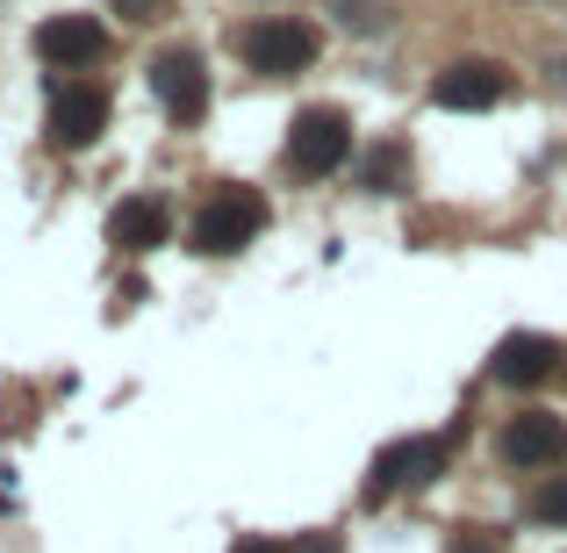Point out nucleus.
Masks as SVG:
<instances>
[{"instance_id": "16", "label": "nucleus", "mask_w": 567, "mask_h": 553, "mask_svg": "<svg viewBox=\"0 0 567 553\" xmlns=\"http://www.w3.org/2000/svg\"><path fill=\"white\" fill-rule=\"evenodd\" d=\"M237 553H274V546H266V540H245V546H237Z\"/></svg>"}, {"instance_id": "5", "label": "nucleus", "mask_w": 567, "mask_h": 553, "mask_svg": "<svg viewBox=\"0 0 567 553\" xmlns=\"http://www.w3.org/2000/svg\"><path fill=\"white\" fill-rule=\"evenodd\" d=\"M503 460L511 468H560L567 460V417H554V410H525V417H511L503 424Z\"/></svg>"}, {"instance_id": "6", "label": "nucleus", "mask_w": 567, "mask_h": 553, "mask_svg": "<svg viewBox=\"0 0 567 553\" xmlns=\"http://www.w3.org/2000/svg\"><path fill=\"white\" fill-rule=\"evenodd\" d=\"M503 94H511V72H503L496 58H460V65H445L439 80H431V101H439V109H496Z\"/></svg>"}, {"instance_id": "2", "label": "nucleus", "mask_w": 567, "mask_h": 553, "mask_svg": "<svg viewBox=\"0 0 567 553\" xmlns=\"http://www.w3.org/2000/svg\"><path fill=\"white\" fill-rule=\"evenodd\" d=\"M237 51H245L251 72H266V80H288V72L317 65V29L295 22V14H266V22H251L245 37H237Z\"/></svg>"}, {"instance_id": "15", "label": "nucleus", "mask_w": 567, "mask_h": 553, "mask_svg": "<svg viewBox=\"0 0 567 553\" xmlns=\"http://www.w3.org/2000/svg\"><path fill=\"white\" fill-rule=\"evenodd\" d=\"M453 553H503L496 540H453Z\"/></svg>"}, {"instance_id": "1", "label": "nucleus", "mask_w": 567, "mask_h": 553, "mask_svg": "<svg viewBox=\"0 0 567 553\" xmlns=\"http://www.w3.org/2000/svg\"><path fill=\"white\" fill-rule=\"evenodd\" d=\"M259 231H266V202H259L251 187H223V194H208V202L194 208V223H187L194 252H208V259H223V252H245Z\"/></svg>"}, {"instance_id": "7", "label": "nucleus", "mask_w": 567, "mask_h": 553, "mask_svg": "<svg viewBox=\"0 0 567 553\" xmlns=\"http://www.w3.org/2000/svg\"><path fill=\"white\" fill-rule=\"evenodd\" d=\"M37 51L51 58V65L80 72V65H101V58H109V29H101L94 14H51V22L37 29Z\"/></svg>"}, {"instance_id": "14", "label": "nucleus", "mask_w": 567, "mask_h": 553, "mask_svg": "<svg viewBox=\"0 0 567 553\" xmlns=\"http://www.w3.org/2000/svg\"><path fill=\"white\" fill-rule=\"evenodd\" d=\"M115 14H123V22H166L173 14V0H109Z\"/></svg>"}, {"instance_id": "13", "label": "nucleus", "mask_w": 567, "mask_h": 553, "mask_svg": "<svg viewBox=\"0 0 567 553\" xmlns=\"http://www.w3.org/2000/svg\"><path fill=\"white\" fill-rule=\"evenodd\" d=\"M331 14H338L346 29H381V22H388L381 0H331Z\"/></svg>"}, {"instance_id": "4", "label": "nucleus", "mask_w": 567, "mask_h": 553, "mask_svg": "<svg viewBox=\"0 0 567 553\" xmlns=\"http://www.w3.org/2000/svg\"><path fill=\"white\" fill-rule=\"evenodd\" d=\"M152 86L181 123H202L208 115V72H202V51H187V43H173V51L152 58Z\"/></svg>"}, {"instance_id": "10", "label": "nucleus", "mask_w": 567, "mask_h": 553, "mask_svg": "<svg viewBox=\"0 0 567 553\" xmlns=\"http://www.w3.org/2000/svg\"><path fill=\"white\" fill-rule=\"evenodd\" d=\"M166 231H173V216H166V202H152V194H137V202H123L109 216V237L123 252H152V245H166Z\"/></svg>"}, {"instance_id": "3", "label": "nucleus", "mask_w": 567, "mask_h": 553, "mask_svg": "<svg viewBox=\"0 0 567 553\" xmlns=\"http://www.w3.org/2000/svg\"><path fill=\"white\" fill-rule=\"evenodd\" d=\"M352 158V123L338 109H302L288 130V166L309 173V181H323V173H338Z\"/></svg>"}, {"instance_id": "9", "label": "nucleus", "mask_w": 567, "mask_h": 553, "mask_svg": "<svg viewBox=\"0 0 567 553\" xmlns=\"http://www.w3.org/2000/svg\"><path fill=\"white\" fill-rule=\"evenodd\" d=\"M554 367H560V346H554V338L517 331V338H503V346H496V367H488V373H496L503 388H532V381H546Z\"/></svg>"}, {"instance_id": "11", "label": "nucleus", "mask_w": 567, "mask_h": 553, "mask_svg": "<svg viewBox=\"0 0 567 553\" xmlns=\"http://www.w3.org/2000/svg\"><path fill=\"white\" fill-rule=\"evenodd\" d=\"M360 181L374 194H402V187H410V152H402V144H374L367 166H360Z\"/></svg>"}, {"instance_id": "8", "label": "nucleus", "mask_w": 567, "mask_h": 553, "mask_svg": "<svg viewBox=\"0 0 567 553\" xmlns=\"http://www.w3.org/2000/svg\"><path fill=\"white\" fill-rule=\"evenodd\" d=\"M101 130H109V94L101 86H65L51 101V144L58 152H86Z\"/></svg>"}, {"instance_id": "12", "label": "nucleus", "mask_w": 567, "mask_h": 553, "mask_svg": "<svg viewBox=\"0 0 567 553\" xmlns=\"http://www.w3.org/2000/svg\"><path fill=\"white\" fill-rule=\"evenodd\" d=\"M532 518H539V525H567V474H554V482L532 496Z\"/></svg>"}]
</instances>
